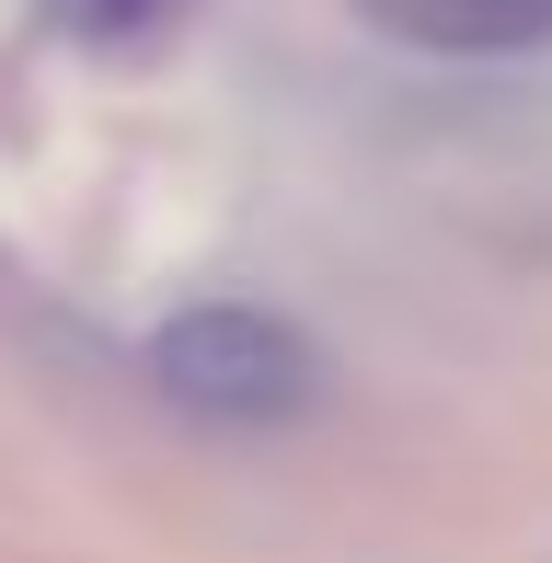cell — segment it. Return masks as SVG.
Segmentation results:
<instances>
[{
    "label": "cell",
    "instance_id": "6da1fadb",
    "mask_svg": "<svg viewBox=\"0 0 552 563\" xmlns=\"http://www.w3.org/2000/svg\"><path fill=\"white\" fill-rule=\"evenodd\" d=\"M150 379H162V402H185L208 426H288V415H311L322 356L265 299H196L150 334Z\"/></svg>",
    "mask_w": 552,
    "mask_h": 563
},
{
    "label": "cell",
    "instance_id": "3957f363",
    "mask_svg": "<svg viewBox=\"0 0 552 563\" xmlns=\"http://www.w3.org/2000/svg\"><path fill=\"white\" fill-rule=\"evenodd\" d=\"M58 23H81V35H128V23H162L173 0H46Z\"/></svg>",
    "mask_w": 552,
    "mask_h": 563
},
{
    "label": "cell",
    "instance_id": "7a4b0ae2",
    "mask_svg": "<svg viewBox=\"0 0 552 563\" xmlns=\"http://www.w3.org/2000/svg\"><path fill=\"white\" fill-rule=\"evenodd\" d=\"M357 23L415 58H541L552 46V0H357Z\"/></svg>",
    "mask_w": 552,
    "mask_h": 563
}]
</instances>
